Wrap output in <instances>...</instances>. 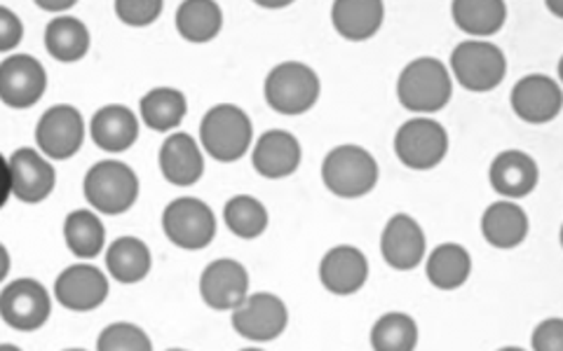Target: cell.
Masks as SVG:
<instances>
[{"label":"cell","instance_id":"cell-1","mask_svg":"<svg viewBox=\"0 0 563 351\" xmlns=\"http://www.w3.org/2000/svg\"><path fill=\"white\" fill-rule=\"evenodd\" d=\"M453 84L449 68L432 57H420L401 70L397 97L411 113H439L451 101Z\"/></svg>","mask_w":563,"mask_h":351},{"label":"cell","instance_id":"cell-2","mask_svg":"<svg viewBox=\"0 0 563 351\" xmlns=\"http://www.w3.org/2000/svg\"><path fill=\"white\" fill-rule=\"evenodd\" d=\"M252 120L233 103H219L209 109L200 125L202 148L211 160L238 162L252 146Z\"/></svg>","mask_w":563,"mask_h":351},{"label":"cell","instance_id":"cell-3","mask_svg":"<svg viewBox=\"0 0 563 351\" xmlns=\"http://www.w3.org/2000/svg\"><path fill=\"white\" fill-rule=\"evenodd\" d=\"M376 157L360 146L333 148L322 162V181L329 192L343 200H357L372 192L378 183Z\"/></svg>","mask_w":563,"mask_h":351},{"label":"cell","instance_id":"cell-4","mask_svg":"<svg viewBox=\"0 0 563 351\" xmlns=\"http://www.w3.org/2000/svg\"><path fill=\"white\" fill-rule=\"evenodd\" d=\"M320 78L301 61H285L275 66L266 78V84H263L268 105L279 115L308 113L320 99Z\"/></svg>","mask_w":563,"mask_h":351},{"label":"cell","instance_id":"cell-5","mask_svg":"<svg viewBox=\"0 0 563 351\" xmlns=\"http://www.w3.org/2000/svg\"><path fill=\"white\" fill-rule=\"evenodd\" d=\"M85 200L90 202L99 214L120 216L130 211L139 197V179L125 162L103 160L97 162L85 176Z\"/></svg>","mask_w":563,"mask_h":351},{"label":"cell","instance_id":"cell-6","mask_svg":"<svg viewBox=\"0 0 563 351\" xmlns=\"http://www.w3.org/2000/svg\"><path fill=\"white\" fill-rule=\"evenodd\" d=\"M451 70L467 92H490L505 80V52L486 41H465L451 52Z\"/></svg>","mask_w":563,"mask_h":351},{"label":"cell","instance_id":"cell-7","mask_svg":"<svg viewBox=\"0 0 563 351\" xmlns=\"http://www.w3.org/2000/svg\"><path fill=\"white\" fill-rule=\"evenodd\" d=\"M395 152L404 167L413 171H430L449 152V134L430 117H413L404 122L395 136Z\"/></svg>","mask_w":563,"mask_h":351},{"label":"cell","instance_id":"cell-8","mask_svg":"<svg viewBox=\"0 0 563 351\" xmlns=\"http://www.w3.org/2000/svg\"><path fill=\"white\" fill-rule=\"evenodd\" d=\"M163 230L167 239L179 246V249H207L217 235L214 211L198 197H179L165 206Z\"/></svg>","mask_w":563,"mask_h":351},{"label":"cell","instance_id":"cell-9","mask_svg":"<svg viewBox=\"0 0 563 351\" xmlns=\"http://www.w3.org/2000/svg\"><path fill=\"white\" fill-rule=\"evenodd\" d=\"M52 297L35 279H16L0 293V319L20 332H33L47 324Z\"/></svg>","mask_w":563,"mask_h":351},{"label":"cell","instance_id":"cell-10","mask_svg":"<svg viewBox=\"0 0 563 351\" xmlns=\"http://www.w3.org/2000/svg\"><path fill=\"white\" fill-rule=\"evenodd\" d=\"M85 138V122L76 105H52L35 127V144L49 160H68L74 157Z\"/></svg>","mask_w":563,"mask_h":351},{"label":"cell","instance_id":"cell-11","mask_svg":"<svg viewBox=\"0 0 563 351\" xmlns=\"http://www.w3.org/2000/svg\"><path fill=\"white\" fill-rule=\"evenodd\" d=\"M287 305L273 293L246 295V301L233 309V328L238 336L252 342L277 340L287 330Z\"/></svg>","mask_w":563,"mask_h":351},{"label":"cell","instance_id":"cell-12","mask_svg":"<svg viewBox=\"0 0 563 351\" xmlns=\"http://www.w3.org/2000/svg\"><path fill=\"white\" fill-rule=\"evenodd\" d=\"M47 76L43 64L31 55H12L0 64V101L8 109L26 111L45 94Z\"/></svg>","mask_w":563,"mask_h":351},{"label":"cell","instance_id":"cell-13","mask_svg":"<svg viewBox=\"0 0 563 351\" xmlns=\"http://www.w3.org/2000/svg\"><path fill=\"white\" fill-rule=\"evenodd\" d=\"M200 295L207 307L217 312L238 309L250 295V274L233 258L209 262L200 276Z\"/></svg>","mask_w":563,"mask_h":351},{"label":"cell","instance_id":"cell-14","mask_svg":"<svg viewBox=\"0 0 563 351\" xmlns=\"http://www.w3.org/2000/svg\"><path fill=\"white\" fill-rule=\"evenodd\" d=\"M55 297L62 307L70 312H92L109 297V279L99 268L87 265V262L70 265L55 281Z\"/></svg>","mask_w":563,"mask_h":351},{"label":"cell","instance_id":"cell-15","mask_svg":"<svg viewBox=\"0 0 563 351\" xmlns=\"http://www.w3.org/2000/svg\"><path fill=\"white\" fill-rule=\"evenodd\" d=\"M426 233L409 214H395L387 220L380 237V253L387 265L399 272L418 268L426 258Z\"/></svg>","mask_w":563,"mask_h":351},{"label":"cell","instance_id":"cell-16","mask_svg":"<svg viewBox=\"0 0 563 351\" xmlns=\"http://www.w3.org/2000/svg\"><path fill=\"white\" fill-rule=\"evenodd\" d=\"M12 195L24 204L45 202L57 183V171L33 148H20L10 157Z\"/></svg>","mask_w":563,"mask_h":351},{"label":"cell","instance_id":"cell-17","mask_svg":"<svg viewBox=\"0 0 563 351\" xmlns=\"http://www.w3.org/2000/svg\"><path fill=\"white\" fill-rule=\"evenodd\" d=\"M561 87L550 76H526L512 90V109L517 117L528 122V125H544V122H552L561 113Z\"/></svg>","mask_w":563,"mask_h":351},{"label":"cell","instance_id":"cell-18","mask_svg":"<svg viewBox=\"0 0 563 351\" xmlns=\"http://www.w3.org/2000/svg\"><path fill=\"white\" fill-rule=\"evenodd\" d=\"M368 276V260L357 246H333L320 262L322 286L333 295L357 293Z\"/></svg>","mask_w":563,"mask_h":351},{"label":"cell","instance_id":"cell-19","mask_svg":"<svg viewBox=\"0 0 563 351\" xmlns=\"http://www.w3.org/2000/svg\"><path fill=\"white\" fill-rule=\"evenodd\" d=\"M301 144L298 138L285 129H271L256 140V148L252 155V162L256 173L263 179H287L301 167Z\"/></svg>","mask_w":563,"mask_h":351},{"label":"cell","instance_id":"cell-20","mask_svg":"<svg viewBox=\"0 0 563 351\" xmlns=\"http://www.w3.org/2000/svg\"><path fill=\"white\" fill-rule=\"evenodd\" d=\"M540 179L538 165L531 155L521 150H505L488 169V181L493 190L505 200H523L536 190Z\"/></svg>","mask_w":563,"mask_h":351},{"label":"cell","instance_id":"cell-21","mask_svg":"<svg viewBox=\"0 0 563 351\" xmlns=\"http://www.w3.org/2000/svg\"><path fill=\"white\" fill-rule=\"evenodd\" d=\"M161 171L172 185H196L205 173V157L196 138L184 132L172 134L161 148Z\"/></svg>","mask_w":563,"mask_h":351},{"label":"cell","instance_id":"cell-22","mask_svg":"<svg viewBox=\"0 0 563 351\" xmlns=\"http://www.w3.org/2000/svg\"><path fill=\"white\" fill-rule=\"evenodd\" d=\"M90 134L95 146L106 152H125L139 138L136 115L122 103H111L99 109L92 117Z\"/></svg>","mask_w":563,"mask_h":351},{"label":"cell","instance_id":"cell-23","mask_svg":"<svg viewBox=\"0 0 563 351\" xmlns=\"http://www.w3.org/2000/svg\"><path fill=\"white\" fill-rule=\"evenodd\" d=\"M385 16V5L380 0H339L331 5L333 29L345 41L362 43L374 38Z\"/></svg>","mask_w":563,"mask_h":351},{"label":"cell","instance_id":"cell-24","mask_svg":"<svg viewBox=\"0 0 563 351\" xmlns=\"http://www.w3.org/2000/svg\"><path fill=\"white\" fill-rule=\"evenodd\" d=\"M482 235L496 249H517L528 237V216L517 202H493L482 216Z\"/></svg>","mask_w":563,"mask_h":351},{"label":"cell","instance_id":"cell-25","mask_svg":"<svg viewBox=\"0 0 563 351\" xmlns=\"http://www.w3.org/2000/svg\"><path fill=\"white\" fill-rule=\"evenodd\" d=\"M106 268L120 284H139L153 268L148 246L136 237H118L106 251Z\"/></svg>","mask_w":563,"mask_h":351},{"label":"cell","instance_id":"cell-26","mask_svg":"<svg viewBox=\"0 0 563 351\" xmlns=\"http://www.w3.org/2000/svg\"><path fill=\"white\" fill-rule=\"evenodd\" d=\"M428 281L439 291H455L465 286L472 274V258L461 244H442L430 253L426 265Z\"/></svg>","mask_w":563,"mask_h":351},{"label":"cell","instance_id":"cell-27","mask_svg":"<svg viewBox=\"0 0 563 351\" xmlns=\"http://www.w3.org/2000/svg\"><path fill=\"white\" fill-rule=\"evenodd\" d=\"M45 47L62 64L80 61L90 52V31L76 16H55L45 29Z\"/></svg>","mask_w":563,"mask_h":351},{"label":"cell","instance_id":"cell-28","mask_svg":"<svg viewBox=\"0 0 563 351\" xmlns=\"http://www.w3.org/2000/svg\"><path fill=\"white\" fill-rule=\"evenodd\" d=\"M455 26L474 38L498 33L507 20V5L500 0H455L451 5Z\"/></svg>","mask_w":563,"mask_h":351},{"label":"cell","instance_id":"cell-29","mask_svg":"<svg viewBox=\"0 0 563 351\" xmlns=\"http://www.w3.org/2000/svg\"><path fill=\"white\" fill-rule=\"evenodd\" d=\"M223 26V12L211 0H186L176 10V29L188 43L214 41Z\"/></svg>","mask_w":563,"mask_h":351},{"label":"cell","instance_id":"cell-30","mask_svg":"<svg viewBox=\"0 0 563 351\" xmlns=\"http://www.w3.org/2000/svg\"><path fill=\"white\" fill-rule=\"evenodd\" d=\"M64 239H66L68 251L76 258H82V260L97 258L103 251V244H106L103 223L99 220L95 211H87V208L70 211L64 220Z\"/></svg>","mask_w":563,"mask_h":351},{"label":"cell","instance_id":"cell-31","mask_svg":"<svg viewBox=\"0 0 563 351\" xmlns=\"http://www.w3.org/2000/svg\"><path fill=\"white\" fill-rule=\"evenodd\" d=\"M139 109H141V117L146 122V127L155 132H169L181 125L188 105H186L184 92L174 90V87H155V90L144 94Z\"/></svg>","mask_w":563,"mask_h":351},{"label":"cell","instance_id":"cell-32","mask_svg":"<svg viewBox=\"0 0 563 351\" xmlns=\"http://www.w3.org/2000/svg\"><path fill=\"white\" fill-rule=\"evenodd\" d=\"M225 227L240 239H256L268 230V208L252 195H235L223 206Z\"/></svg>","mask_w":563,"mask_h":351},{"label":"cell","instance_id":"cell-33","mask_svg":"<svg viewBox=\"0 0 563 351\" xmlns=\"http://www.w3.org/2000/svg\"><path fill=\"white\" fill-rule=\"evenodd\" d=\"M374 351H416L418 324L404 312H387L372 328Z\"/></svg>","mask_w":563,"mask_h":351},{"label":"cell","instance_id":"cell-34","mask_svg":"<svg viewBox=\"0 0 563 351\" xmlns=\"http://www.w3.org/2000/svg\"><path fill=\"white\" fill-rule=\"evenodd\" d=\"M97 351H153V342L144 332V328L120 321L101 330V336L97 340Z\"/></svg>","mask_w":563,"mask_h":351},{"label":"cell","instance_id":"cell-35","mask_svg":"<svg viewBox=\"0 0 563 351\" xmlns=\"http://www.w3.org/2000/svg\"><path fill=\"white\" fill-rule=\"evenodd\" d=\"M163 12L161 0H118L115 14L128 26H148Z\"/></svg>","mask_w":563,"mask_h":351},{"label":"cell","instance_id":"cell-36","mask_svg":"<svg viewBox=\"0 0 563 351\" xmlns=\"http://www.w3.org/2000/svg\"><path fill=\"white\" fill-rule=\"evenodd\" d=\"M533 351H563V319H544L533 330Z\"/></svg>","mask_w":563,"mask_h":351},{"label":"cell","instance_id":"cell-37","mask_svg":"<svg viewBox=\"0 0 563 351\" xmlns=\"http://www.w3.org/2000/svg\"><path fill=\"white\" fill-rule=\"evenodd\" d=\"M24 38V24L12 10L0 5V52H12Z\"/></svg>","mask_w":563,"mask_h":351},{"label":"cell","instance_id":"cell-38","mask_svg":"<svg viewBox=\"0 0 563 351\" xmlns=\"http://www.w3.org/2000/svg\"><path fill=\"white\" fill-rule=\"evenodd\" d=\"M12 195V176H10V162L0 152V208L8 204Z\"/></svg>","mask_w":563,"mask_h":351},{"label":"cell","instance_id":"cell-39","mask_svg":"<svg viewBox=\"0 0 563 351\" xmlns=\"http://www.w3.org/2000/svg\"><path fill=\"white\" fill-rule=\"evenodd\" d=\"M10 272V253L3 244H0V281H3Z\"/></svg>","mask_w":563,"mask_h":351},{"label":"cell","instance_id":"cell-40","mask_svg":"<svg viewBox=\"0 0 563 351\" xmlns=\"http://www.w3.org/2000/svg\"><path fill=\"white\" fill-rule=\"evenodd\" d=\"M76 3L74 0H64V3H38L41 10H49V12H64V10H70Z\"/></svg>","mask_w":563,"mask_h":351},{"label":"cell","instance_id":"cell-41","mask_svg":"<svg viewBox=\"0 0 563 351\" xmlns=\"http://www.w3.org/2000/svg\"><path fill=\"white\" fill-rule=\"evenodd\" d=\"M0 351H22L16 344H0Z\"/></svg>","mask_w":563,"mask_h":351},{"label":"cell","instance_id":"cell-42","mask_svg":"<svg viewBox=\"0 0 563 351\" xmlns=\"http://www.w3.org/2000/svg\"><path fill=\"white\" fill-rule=\"evenodd\" d=\"M498 351H523L521 347H503V349H498Z\"/></svg>","mask_w":563,"mask_h":351},{"label":"cell","instance_id":"cell-43","mask_svg":"<svg viewBox=\"0 0 563 351\" xmlns=\"http://www.w3.org/2000/svg\"><path fill=\"white\" fill-rule=\"evenodd\" d=\"M242 351H263V349H256V347H252V349H242Z\"/></svg>","mask_w":563,"mask_h":351},{"label":"cell","instance_id":"cell-44","mask_svg":"<svg viewBox=\"0 0 563 351\" xmlns=\"http://www.w3.org/2000/svg\"><path fill=\"white\" fill-rule=\"evenodd\" d=\"M64 351H87V349H64Z\"/></svg>","mask_w":563,"mask_h":351},{"label":"cell","instance_id":"cell-45","mask_svg":"<svg viewBox=\"0 0 563 351\" xmlns=\"http://www.w3.org/2000/svg\"><path fill=\"white\" fill-rule=\"evenodd\" d=\"M169 351H186V349H169Z\"/></svg>","mask_w":563,"mask_h":351}]
</instances>
